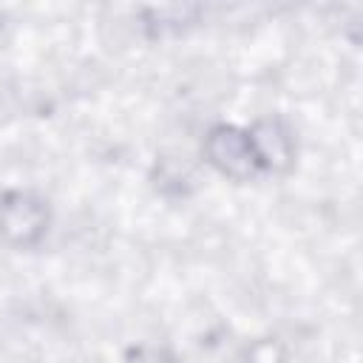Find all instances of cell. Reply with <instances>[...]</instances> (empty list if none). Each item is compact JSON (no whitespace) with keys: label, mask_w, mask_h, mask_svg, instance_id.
I'll list each match as a JSON object with an SVG mask.
<instances>
[{"label":"cell","mask_w":363,"mask_h":363,"mask_svg":"<svg viewBox=\"0 0 363 363\" xmlns=\"http://www.w3.org/2000/svg\"><path fill=\"white\" fill-rule=\"evenodd\" d=\"M48 227V207L28 190H11L0 199V238L14 247H31Z\"/></svg>","instance_id":"1"},{"label":"cell","mask_w":363,"mask_h":363,"mask_svg":"<svg viewBox=\"0 0 363 363\" xmlns=\"http://www.w3.org/2000/svg\"><path fill=\"white\" fill-rule=\"evenodd\" d=\"M207 156L210 162L230 179H247L258 170L252 150H250V139L247 133L230 128V125H218L210 130L207 136Z\"/></svg>","instance_id":"2"},{"label":"cell","mask_w":363,"mask_h":363,"mask_svg":"<svg viewBox=\"0 0 363 363\" xmlns=\"http://www.w3.org/2000/svg\"><path fill=\"white\" fill-rule=\"evenodd\" d=\"M250 150L258 167L267 170H284L292 162V136L278 119H261L247 133Z\"/></svg>","instance_id":"3"}]
</instances>
